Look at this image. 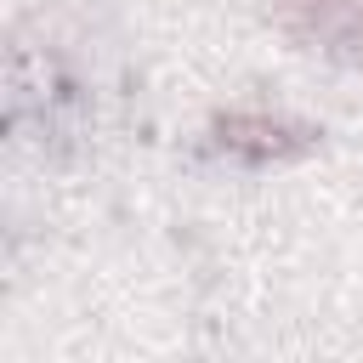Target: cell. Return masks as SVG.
I'll return each instance as SVG.
<instances>
[{"label": "cell", "instance_id": "cell-2", "mask_svg": "<svg viewBox=\"0 0 363 363\" xmlns=\"http://www.w3.org/2000/svg\"><path fill=\"white\" fill-rule=\"evenodd\" d=\"M346 6H352V0H272L278 23H284L289 34H301V40L323 34L335 17H346Z\"/></svg>", "mask_w": 363, "mask_h": 363}, {"label": "cell", "instance_id": "cell-1", "mask_svg": "<svg viewBox=\"0 0 363 363\" xmlns=\"http://www.w3.org/2000/svg\"><path fill=\"white\" fill-rule=\"evenodd\" d=\"M216 142L227 147V153H238V159H255V164H267V159H301L312 142H318V130L312 125H301V119H284V113H250V108H233V113H216Z\"/></svg>", "mask_w": 363, "mask_h": 363}, {"label": "cell", "instance_id": "cell-3", "mask_svg": "<svg viewBox=\"0 0 363 363\" xmlns=\"http://www.w3.org/2000/svg\"><path fill=\"white\" fill-rule=\"evenodd\" d=\"M335 57H340V62H363V11L335 28Z\"/></svg>", "mask_w": 363, "mask_h": 363}]
</instances>
